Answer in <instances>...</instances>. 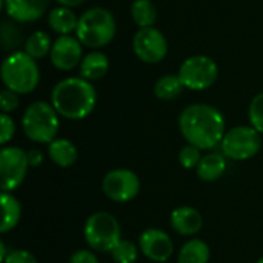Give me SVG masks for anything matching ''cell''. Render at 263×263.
Returning a JSON list of instances; mask_svg holds the SVG:
<instances>
[{
    "label": "cell",
    "instance_id": "cell-3",
    "mask_svg": "<svg viewBox=\"0 0 263 263\" xmlns=\"http://www.w3.org/2000/svg\"><path fill=\"white\" fill-rule=\"evenodd\" d=\"M117 34V22L114 14L103 6H92L79 15L76 37L89 49L108 46Z\"/></svg>",
    "mask_w": 263,
    "mask_h": 263
},
{
    "label": "cell",
    "instance_id": "cell-8",
    "mask_svg": "<svg viewBox=\"0 0 263 263\" xmlns=\"http://www.w3.org/2000/svg\"><path fill=\"white\" fill-rule=\"evenodd\" d=\"M262 134L251 125H239L228 129L220 143L222 154L227 159L243 162L253 159L262 148Z\"/></svg>",
    "mask_w": 263,
    "mask_h": 263
},
{
    "label": "cell",
    "instance_id": "cell-30",
    "mask_svg": "<svg viewBox=\"0 0 263 263\" xmlns=\"http://www.w3.org/2000/svg\"><path fill=\"white\" fill-rule=\"evenodd\" d=\"M0 106H2V112L5 114H11L14 112L18 106H20V97L17 92L3 88L0 92Z\"/></svg>",
    "mask_w": 263,
    "mask_h": 263
},
{
    "label": "cell",
    "instance_id": "cell-27",
    "mask_svg": "<svg viewBox=\"0 0 263 263\" xmlns=\"http://www.w3.org/2000/svg\"><path fill=\"white\" fill-rule=\"evenodd\" d=\"M248 120L257 133L263 134V92L253 97L248 108Z\"/></svg>",
    "mask_w": 263,
    "mask_h": 263
},
{
    "label": "cell",
    "instance_id": "cell-14",
    "mask_svg": "<svg viewBox=\"0 0 263 263\" xmlns=\"http://www.w3.org/2000/svg\"><path fill=\"white\" fill-rule=\"evenodd\" d=\"M49 3L51 0H3V9L17 23H32L48 12Z\"/></svg>",
    "mask_w": 263,
    "mask_h": 263
},
{
    "label": "cell",
    "instance_id": "cell-26",
    "mask_svg": "<svg viewBox=\"0 0 263 263\" xmlns=\"http://www.w3.org/2000/svg\"><path fill=\"white\" fill-rule=\"evenodd\" d=\"M139 251L140 248L134 242L122 239L111 251V257L114 263H136L139 257Z\"/></svg>",
    "mask_w": 263,
    "mask_h": 263
},
{
    "label": "cell",
    "instance_id": "cell-9",
    "mask_svg": "<svg viewBox=\"0 0 263 263\" xmlns=\"http://www.w3.org/2000/svg\"><path fill=\"white\" fill-rule=\"evenodd\" d=\"M133 51L140 62L157 65L168 55V40L156 26L139 28L133 35Z\"/></svg>",
    "mask_w": 263,
    "mask_h": 263
},
{
    "label": "cell",
    "instance_id": "cell-6",
    "mask_svg": "<svg viewBox=\"0 0 263 263\" xmlns=\"http://www.w3.org/2000/svg\"><path fill=\"white\" fill-rule=\"evenodd\" d=\"M83 237L86 245L97 253H111L122 240V228L119 220L106 213H92L83 227Z\"/></svg>",
    "mask_w": 263,
    "mask_h": 263
},
{
    "label": "cell",
    "instance_id": "cell-23",
    "mask_svg": "<svg viewBox=\"0 0 263 263\" xmlns=\"http://www.w3.org/2000/svg\"><path fill=\"white\" fill-rule=\"evenodd\" d=\"M131 18L139 28L154 26L159 17L157 6L153 0H134L131 3Z\"/></svg>",
    "mask_w": 263,
    "mask_h": 263
},
{
    "label": "cell",
    "instance_id": "cell-21",
    "mask_svg": "<svg viewBox=\"0 0 263 263\" xmlns=\"http://www.w3.org/2000/svg\"><path fill=\"white\" fill-rule=\"evenodd\" d=\"M211 250L202 239H191L185 242L179 251L177 263H208Z\"/></svg>",
    "mask_w": 263,
    "mask_h": 263
},
{
    "label": "cell",
    "instance_id": "cell-18",
    "mask_svg": "<svg viewBox=\"0 0 263 263\" xmlns=\"http://www.w3.org/2000/svg\"><path fill=\"white\" fill-rule=\"evenodd\" d=\"M48 154L49 159L59 166V168H69L77 162L79 151L77 146L65 137H57L48 145Z\"/></svg>",
    "mask_w": 263,
    "mask_h": 263
},
{
    "label": "cell",
    "instance_id": "cell-12",
    "mask_svg": "<svg viewBox=\"0 0 263 263\" xmlns=\"http://www.w3.org/2000/svg\"><path fill=\"white\" fill-rule=\"evenodd\" d=\"M83 48L85 46L76 35H57L49 52V60L55 69L69 72L80 66L85 55Z\"/></svg>",
    "mask_w": 263,
    "mask_h": 263
},
{
    "label": "cell",
    "instance_id": "cell-1",
    "mask_svg": "<svg viewBox=\"0 0 263 263\" xmlns=\"http://www.w3.org/2000/svg\"><path fill=\"white\" fill-rule=\"evenodd\" d=\"M179 131L190 145L210 151L223 140L227 133L225 116L213 105L191 103L179 116Z\"/></svg>",
    "mask_w": 263,
    "mask_h": 263
},
{
    "label": "cell",
    "instance_id": "cell-34",
    "mask_svg": "<svg viewBox=\"0 0 263 263\" xmlns=\"http://www.w3.org/2000/svg\"><path fill=\"white\" fill-rule=\"evenodd\" d=\"M57 5H62V6H68V8H77V6H82L83 3H86L88 0H55Z\"/></svg>",
    "mask_w": 263,
    "mask_h": 263
},
{
    "label": "cell",
    "instance_id": "cell-20",
    "mask_svg": "<svg viewBox=\"0 0 263 263\" xmlns=\"http://www.w3.org/2000/svg\"><path fill=\"white\" fill-rule=\"evenodd\" d=\"M52 43H54V40H51V35L46 31L37 29L26 37L23 51L34 60H42L49 55Z\"/></svg>",
    "mask_w": 263,
    "mask_h": 263
},
{
    "label": "cell",
    "instance_id": "cell-36",
    "mask_svg": "<svg viewBox=\"0 0 263 263\" xmlns=\"http://www.w3.org/2000/svg\"><path fill=\"white\" fill-rule=\"evenodd\" d=\"M257 263H263V257H260V259L257 260Z\"/></svg>",
    "mask_w": 263,
    "mask_h": 263
},
{
    "label": "cell",
    "instance_id": "cell-13",
    "mask_svg": "<svg viewBox=\"0 0 263 263\" xmlns=\"http://www.w3.org/2000/svg\"><path fill=\"white\" fill-rule=\"evenodd\" d=\"M139 248L146 259L156 263L168 262L174 253L173 239L157 228H148L140 234Z\"/></svg>",
    "mask_w": 263,
    "mask_h": 263
},
{
    "label": "cell",
    "instance_id": "cell-11",
    "mask_svg": "<svg viewBox=\"0 0 263 263\" xmlns=\"http://www.w3.org/2000/svg\"><path fill=\"white\" fill-rule=\"evenodd\" d=\"M102 190L108 199L117 203H128L137 197L140 191L139 176L125 168H117L105 174Z\"/></svg>",
    "mask_w": 263,
    "mask_h": 263
},
{
    "label": "cell",
    "instance_id": "cell-24",
    "mask_svg": "<svg viewBox=\"0 0 263 263\" xmlns=\"http://www.w3.org/2000/svg\"><path fill=\"white\" fill-rule=\"evenodd\" d=\"M22 31L18 28V23L11 20V18H5L2 22L0 26V42H2V49L8 54L20 51L18 48H22L25 45Z\"/></svg>",
    "mask_w": 263,
    "mask_h": 263
},
{
    "label": "cell",
    "instance_id": "cell-33",
    "mask_svg": "<svg viewBox=\"0 0 263 263\" xmlns=\"http://www.w3.org/2000/svg\"><path fill=\"white\" fill-rule=\"evenodd\" d=\"M28 162L31 168H37L43 163V153L40 149H29L28 151Z\"/></svg>",
    "mask_w": 263,
    "mask_h": 263
},
{
    "label": "cell",
    "instance_id": "cell-31",
    "mask_svg": "<svg viewBox=\"0 0 263 263\" xmlns=\"http://www.w3.org/2000/svg\"><path fill=\"white\" fill-rule=\"evenodd\" d=\"M3 263H39L35 256L28 250H12Z\"/></svg>",
    "mask_w": 263,
    "mask_h": 263
},
{
    "label": "cell",
    "instance_id": "cell-4",
    "mask_svg": "<svg viewBox=\"0 0 263 263\" xmlns=\"http://www.w3.org/2000/svg\"><path fill=\"white\" fill-rule=\"evenodd\" d=\"M0 77L6 89H11L18 96L31 94L40 83V68L37 60L20 49L5 57L0 68Z\"/></svg>",
    "mask_w": 263,
    "mask_h": 263
},
{
    "label": "cell",
    "instance_id": "cell-35",
    "mask_svg": "<svg viewBox=\"0 0 263 263\" xmlns=\"http://www.w3.org/2000/svg\"><path fill=\"white\" fill-rule=\"evenodd\" d=\"M9 254V251L6 250V245H5V242H0V260L3 262L5 259H6V256Z\"/></svg>",
    "mask_w": 263,
    "mask_h": 263
},
{
    "label": "cell",
    "instance_id": "cell-17",
    "mask_svg": "<svg viewBox=\"0 0 263 263\" xmlns=\"http://www.w3.org/2000/svg\"><path fill=\"white\" fill-rule=\"evenodd\" d=\"M79 23V15L72 8L68 6H55L48 12V26L57 35H72L76 34Z\"/></svg>",
    "mask_w": 263,
    "mask_h": 263
},
{
    "label": "cell",
    "instance_id": "cell-15",
    "mask_svg": "<svg viewBox=\"0 0 263 263\" xmlns=\"http://www.w3.org/2000/svg\"><path fill=\"white\" fill-rule=\"evenodd\" d=\"M170 225L180 236H196L203 227V217L193 206H179L173 210Z\"/></svg>",
    "mask_w": 263,
    "mask_h": 263
},
{
    "label": "cell",
    "instance_id": "cell-7",
    "mask_svg": "<svg viewBox=\"0 0 263 263\" xmlns=\"http://www.w3.org/2000/svg\"><path fill=\"white\" fill-rule=\"evenodd\" d=\"M177 76L190 91H205L211 88L219 79V66L214 59L205 54L186 57L177 71Z\"/></svg>",
    "mask_w": 263,
    "mask_h": 263
},
{
    "label": "cell",
    "instance_id": "cell-10",
    "mask_svg": "<svg viewBox=\"0 0 263 263\" xmlns=\"http://www.w3.org/2000/svg\"><path fill=\"white\" fill-rule=\"evenodd\" d=\"M28 153L20 146H3L0 151V174L3 193H12L17 190L29 170Z\"/></svg>",
    "mask_w": 263,
    "mask_h": 263
},
{
    "label": "cell",
    "instance_id": "cell-29",
    "mask_svg": "<svg viewBox=\"0 0 263 263\" xmlns=\"http://www.w3.org/2000/svg\"><path fill=\"white\" fill-rule=\"evenodd\" d=\"M15 134V122L9 114L2 112L0 116V143L6 146Z\"/></svg>",
    "mask_w": 263,
    "mask_h": 263
},
{
    "label": "cell",
    "instance_id": "cell-2",
    "mask_svg": "<svg viewBox=\"0 0 263 263\" xmlns=\"http://www.w3.org/2000/svg\"><path fill=\"white\" fill-rule=\"evenodd\" d=\"M51 103L60 117L66 120H83L97 105V91L92 82L83 77H65L51 91Z\"/></svg>",
    "mask_w": 263,
    "mask_h": 263
},
{
    "label": "cell",
    "instance_id": "cell-19",
    "mask_svg": "<svg viewBox=\"0 0 263 263\" xmlns=\"http://www.w3.org/2000/svg\"><path fill=\"white\" fill-rule=\"evenodd\" d=\"M227 157L222 153H208L202 157L196 171L200 180L203 182H216L227 171Z\"/></svg>",
    "mask_w": 263,
    "mask_h": 263
},
{
    "label": "cell",
    "instance_id": "cell-25",
    "mask_svg": "<svg viewBox=\"0 0 263 263\" xmlns=\"http://www.w3.org/2000/svg\"><path fill=\"white\" fill-rule=\"evenodd\" d=\"M183 89L185 86L182 85L177 74H165L159 77L154 83V96L159 100H165V102L177 99Z\"/></svg>",
    "mask_w": 263,
    "mask_h": 263
},
{
    "label": "cell",
    "instance_id": "cell-16",
    "mask_svg": "<svg viewBox=\"0 0 263 263\" xmlns=\"http://www.w3.org/2000/svg\"><path fill=\"white\" fill-rule=\"evenodd\" d=\"M79 69H80V77L86 79L88 82H97L108 74L109 59L103 51L91 49L83 55Z\"/></svg>",
    "mask_w": 263,
    "mask_h": 263
},
{
    "label": "cell",
    "instance_id": "cell-28",
    "mask_svg": "<svg viewBox=\"0 0 263 263\" xmlns=\"http://www.w3.org/2000/svg\"><path fill=\"white\" fill-rule=\"evenodd\" d=\"M202 157H203L202 156V149H199L197 146H193V145L188 143L179 153V163L185 170H194L200 163Z\"/></svg>",
    "mask_w": 263,
    "mask_h": 263
},
{
    "label": "cell",
    "instance_id": "cell-5",
    "mask_svg": "<svg viewBox=\"0 0 263 263\" xmlns=\"http://www.w3.org/2000/svg\"><path fill=\"white\" fill-rule=\"evenodd\" d=\"M60 128V116L51 102L35 100L26 106L22 116V129L34 143L49 145L57 139Z\"/></svg>",
    "mask_w": 263,
    "mask_h": 263
},
{
    "label": "cell",
    "instance_id": "cell-32",
    "mask_svg": "<svg viewBox=\"0 0 263 263\" xmlns=\"http://www.w3.org/2000/svg\"><path fill=\"white\" fill-rule=\"evenodd\" d=\"M69 263H100L99 262V257L96 256L94 251H89V250H77L71 259Z\"/></svg>",
    "mask_w": 263,
    "mask_h": 263
},
{
    "label": "cell",
    "instance_id": "cell-22",
    "mask_svg": "<svg viewBox=\"0 0 263 263\" xmlns=\"http://www.w3.org/2000/svg\"><path fill=\"white\" fill-rule=\"evenodd\" d=\"M0 202H2V210H3L0 233L6 234L18 225V222L22 219V205L12 196V193H2Z\"/></svg>",
    "mask_w": 263,
    "mask_h": 263
}]
</instances>
